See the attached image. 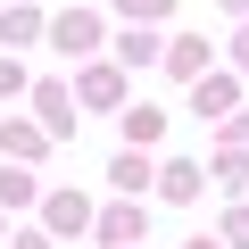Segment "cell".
Returning <instances> with one entry per match:
<instances>
[]
</instances>
